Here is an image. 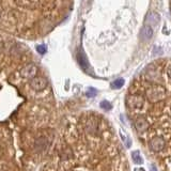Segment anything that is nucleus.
I'll use <instances>...</instances> for the list:
<instances>
[{
	"label": "nucleus",
	"instance_id": "obj_1",
	"mask_svg": "<svg viewBox=\"0 0 171 171\" xmlns=\"http://www.w3.org/2000/svg\"><path fill=\"white\" fill-rule=\"evenodd\" d=\"M142 149L160 171H171V59H158L135 77L125 96Z\"/></svg>",
	"mask_w": 171,
	"mask_h": 171
},
{
	"label": "nucleus",
	"instance_id": "obj_2",
	"mask_svg": "<svg viewBox=\"0 0 171 171\" xmlns=\"http://www.w3.org/2000/svg\"><path fill=\"white\" fill-rule=\"evenodd\" d=\"M54 100L48 75L24 40L0 32V121L22 110L51 118Z\"/></svg>",
	"mask_w": 171,
	"mask_h": 171
},
{
	"label": "nucleus",
	"instance_id": "obj_3",
	"mask_svg": "<svg viewBox=\"0 0 171 171\" xmlns=\"http://www.w3.org/2000/svg\"><path fill=\"white\" fill-rule=\"evenodd\" d=\"M48 171H129V164L111 123L88 111L69 124Z\"/></svg>",
	"mask_w": 171,
	"mask_h": 171
},
{
	"label": "nucleus",
	"instance_id": "obj_4",
	"mask_svg": "<svg viewBox=\"0 0 171 171\" xmlns=\"http://www.w3.org/2000/svg\"><path fill=\"white\" fill-rule=\"evenodd\" d=\"M73 7L74 0H0V32L41 40L67 18Z\"/></svg>",
	"mask_w": 171,
	"mask_h": 171
},
{
	"label": "nucleus",
	"instance_id": "obj_5",
	"mask_svg": "<svg viewBox=\"0 0 171 171\" xmlns=\"http://www.w3.org/2000/svg\"><path fill=\"white\" fill-rule=\"evenodd\" d=\"M153 36V30L151 28L150 25H145L143 28L140 30V37L141 40H150Z\"/></svg>",
	"mask_w": 171,
	"mask_h": 171
},
{
	"label": "nucleus",
	"instance_id": "obj_6",
	"mask_svg": "<svg viewBox=\"0 0 171 171\" xmlns=\"http://www.w3.org/2000/svg\"><path fill=\"white\" fill-rule=\"evenodd\" d=\"M147 25H156L159 22V15L157 13H154V12H152V13H150L149 15L147 16Z\"/></svg>",
	"mask_w": 171,
	"mask_h": 171
},
{
	"label": "nucleus",
	"instance_id": "obj_7",
	"mask_svg": "<svg viewBox=\"0 0 171 171\" xmlns=\"http://www.w3.org/2000/svg\"><path fill=\"white\" fill-rule=\"evenodd\" d=\"M132 158H133V160H134L135 164H142L143 163V159H142V157L140 156L139 151H134V152L132 153Z\"/></svg>",
	"mask_w": 171,
	"mask_h": 171
},
{
	"label": "nucleus",
	"instance_id": "obj_8",
	"mask_svg": "<svg viewBox=\"0 0 171 171\" xmlns=\"http://www.w3.org/2000/svg\"><path fill=\"white\" fill-rule=\"evenodd\" d=\"M100 107L104 108V109H106V110H109L110 108H111V105H110L108 102H106V100H104V102L100 103Z\"/></svg>",
	"mask_w": 171,
	"mask_h": 171
},
{
	"label": "nucleus",
	"instance_id": "obj_9",
	"mask_svg": "<svg viewBox=\"0 0 171 171\" xmlns=\"http://www.w3.org/2000/svg\"><path fill=\"white\" fill-rule=\"evenodd\" d=\"M123 80L122 79H119V80H117V81H115L114 82V85H112V88H120V87H122L123 86Z\"/></svg>",
	"mask_w": 171,
	"mask_h": 171
},
{
	"label": "nucleus",
	"instance_id": "obj_10",
	"mask_svg": "<svg viewBox=\"0 0 171 171\" xmlns=\"http://www.w3.org/2000/svg\"><path fill=\"white\" fill-rule=\"evenodd\" d=\"M135 171H144V169H135Z\"/></svg>",
	"mask_w": 171,
	"mask_h": 171
}]
</instances>
